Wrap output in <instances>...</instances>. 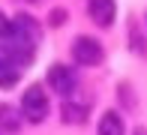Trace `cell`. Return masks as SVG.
I'll list each match as a JSON object with an SVG mask.
<instances>
[{
  "instance_id": "cell-1",
  "label": "cell",
  "mask_w": 147,
  "mask_h": 135,
  "mask_svg": "<svg viewBox=\"0 0 147 135\" xmlns=\"http://www.w3.org/2000/svg\"><path fill=\"white\" fill-rule=\"evenodd\" d=\"M21 114L30 120V123H42L45 114H48V96H45V90L39 84H33L24 90L21 96Z\"/></svg>"
},
{
  "instance_id": "cell-2",
  "label": "cell",
  "mask_w": 147,
  "mask_h": 135,
  "mask_svg": "<svg viewBox=\"0 0 147 135\" xmlns=\"http://www.w3.org/2000/svg\"><path fill=\"white\" fill-rule=\"evenodd\" d=\"M102 57H105V51H102V45H99L96 39L78 36L75 42H72V60H75V63H81V66H99Z\"/></svg>"
},
{
  "instance_id": "cell-3",
  "label": "cell",
  "mask_w": 147,
  "mask_h": 135,
  "mask_svg": "<svg viewBox=\"0 0 147 135\" xmlns=\"http://www.w3.org/2000/svg\"><path fill=\"white\" fill-rule=\"evenodd\" d=\"M48 87L54 93H60V96H69L75 90V72L69 66H63V63H54L48 69Z\"/></svg>"
},
{
  "instance_id": "cell-4",
  "label": "cell",
  "mask_w": 147,
  "mask_h": 135,
  "mask_svg": "<svg viewBox=\"0 0 147 135\" xmlns=\"http://www.w3.org/2000/svg\"><path fill=\"white\" fill-rule=\"evenodd\" d=\"M87 12L99 27H111V21L117 15V3L114 0H87Z\"/></svg>"
},
{
  "instance_id": "cell-5",
  "label": "cell",
  "mask_w": 147,
  "mask_h": 135,
  "mask_svg": "<svg viewBox=\"0 0 147 135\" xmlns=\"http://www.w3.org/2000/svg\"><path fill=\"white\" fill-rule=\"evenodd\" d=\"M21 72H24V69L15 63V60H9V57H3V54H0V87H3V90L15 87L18 78H21Z\"/></svg>"
},
{
  "instance_id": "cell-6",
  "label": "cell",
  "mask_w": 147,
  "mask_h": 135,
  "mask_svg": "<svg viewBox=\"0 0 147 135\" xmlns=\"http://www.w3.org/2000/svg\"><path fill=\"white\" fill-rule=\"evenodd\" d=\"M99 135H126V126H123V117L117 111H105L99 117Z\"/></svg>"
},
{
  "instance_id": "cell-7",
  "label": "cell",
  "mask_w": 147,
  "mask_h": 135,
  "mask_svg": "<svg viewBox=\"0 0 147 135\" xmlns=\"http://www.w3.org/2000/svg\"><path fill=\"white\" fill-rule=\"evenodd\" d=\"M60 117H63V123H84L87 120V105L81 102H63V108H60Z\"/></svg>"
},
{
  "instance_id": "cell-8",
  "label": "cell",
  "mask_w": 147,
  "mask_h": 135,
  "mask_svg": "<svg viewBox=\"0 0 147 135\" xmlns=\"http://www.w3.org/2000/svg\"><path fill=\"white\" fill-rule=\"evenodd\" d=\"M0 129H6V132H18L21 129V117H18L15 108L0 105Z\"/></svg>"
},
{
  "instance_id": "cell-9",
  "label": "cell",
  "mask_w": 147,
  "mask_h": 135,
  "mask_svg": "<svg viewBox=\"0 0 147 135\" xmlns=\"http://www.w3.org/2000/svg\"><path fill=\"white\" fill-rule=\"evenodd\" d=\"M9 27H12V21H9L6 15H3V12H0V39H3L6 33H9Z\"/></svg>"
},
{
  "instance_id": "cell-10",
  "label": "cell",
  "mask_w": 147,
  "mask_h": 135,
  "mask_svg": "<svg viewBox=\"0 0 147 135\" xmlns=\"http://www.w3.org/2000/svg\"><path fill=\"white\" fill-rule=\"evenodd\" d=\"M51 24H63V9H54V12H51Z\"/></svg>"
},
{
  "instance_id": "cell-11",
  "label": "cell",
  "mask_w": 147,
  "mask_h": 135,
  "mask_svg": "<svg viewBox=\"0 0 147 135\" xmlns=\"http://www.w3.org/2000/svg\"><path fill=\"white\" fill-rule=\"evenodd\" d=\"M135 135H147V129H135Z\"/></svg>"
}]
</instances>
